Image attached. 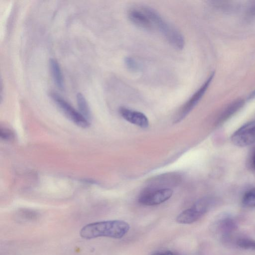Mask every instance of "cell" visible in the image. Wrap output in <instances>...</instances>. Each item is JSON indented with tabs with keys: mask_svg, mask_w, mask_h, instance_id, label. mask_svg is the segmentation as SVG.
Returning a JSON list of instances; mask_svg holds the SVG:
<instances>
[{
	"mask_svg": "<svg viewBox=\"0 0 255 255\" xmlns=\"http://www.w3.org/2000/svg\"><path fill=\"white\" fill-rule=\"evenodd\" d=\"M219 232L224 238L228 239L238 228V224L234 218L231 216H225L217 223Z\"/></svg>",
	"mask_w": 255,
	"mask_h": 255,
	"instance_id": "30bf717a",
	"label": "cell"
},
{
	"mask_svg": "<svg viewBox=\"0 0 255 255\" xmlns=\"http://www.w3.org/2000/svg\"><path fill=\"white\" fill-rule=\"evenodd\" d=\"M0 136L4 140H10L14 137V133L8 129L0 128Z\"/></svg>",
	"mask_w": 255,
	"mask_h": 255,
	"instance_id": "ac0fdd59",
	"label": "cell"
},
{
	"mask_svg": "<svg viewBox=\"0 0 255 255\" xmlns=\"http://www.w3.org/2000/svg\"><path fill=\"white\" fill-rule=\"evenodd\" d=\"M252 166H253V168H254V169H255V150L254 152V154H253V155L252 157Z\"/></svg>",
	"mask_w": 255,
	"mask_h": 255,
	"instance_id": "ffe728a7",
	"label": "cell"
},
{
	"mask_svg": "<svg viewBox=\"0 0 255 255\" xmlns=\"http://www.w3.org/2000/svg\"><path fill=\"white\" fill-rule=\"evenodd\" d=\"M255 97V90L251 94L249 99H252Z\"/></svg>",
	"mask_w": 255,
	"mask_h": 255,
	"instance_id": "44dd1931",
	"label": "cell"
},
{
	"mask_svg": "<svg viewBox=\"0 0 255 255\" xmlns=\"http://www.w3.org/2000/svg\"><path fill=\"white\" fill-rule=\"evenodd\" d=\"M237 246L244 250L255 251V240L244 237L236 241Z\"/></svg>",
	"mask_w": 255,
	"mask_h": 255,
	"instance_id": "9a60e30c",
	"label": "cell"
},
{
	"mask_svg": "<svg viewBox=\"0 0 255 255\" xmlns=\"http://www.w3.org/2000/svg\"><path fill=\"white\" fill-rule=\"evenodd\" d=\"M214 76V73L210 74L200 88L190 97L179 110L175 118V123L182 121L196 106L206 92Z\"/></svg>",
	"mask_w": 255,
	"mask_h": 255,
	"instance_id": "8992f818",
	"label": "cell"
},
{
	"mask_svg": "<svg viewBox=\"0 0 255 255\" xmlns=\"http://www.w3.org/2000/svg\"><path fill=\"white\" fill-rule=\"evenodd\" d=\"M119 113L125 120L140 128H146L149 125L147 118L141 112L126 107H121Z\"/></svg>",
	"mask_w": 255,
	"mask_h": 255,
	"instance_id": "9c48e42d",
	"label": "cell"
},
{
	"mask_svg": "<svg viewBox=\"0 0 255 255\" xmlns=\"http://www.w3.org/2000/svg\"><path fill=\"white\" fill-rule=\"evenodd\" d=\"M49 67L54 83L61 90L64 88V82L61 70L58 62L53 58L49 60Z\"/></svg>",
	"mask_w": 255,
	"mask_h": 255,
	"instance_id": "8fae6325",
	"label": "cell"
},
{
	"mask_svg": "<svg viewBox=\"0 0 255 255\" xmlns=\"http://www.w3.org/2000/svg\"><path fill=\"white\" fill-rule=\"evenodd\" d=\"M232 142L236 145L245 147L255 143V121L243 125L231 136Z\"/></svg>",
	"mask_w": 255,
	"mask_h": 255,
	"instance_id": "52a82bcc",
	"label": "cell"
},
{
	"mask_svg": "<svg viewBox=\"0 0 255 255\" xmlns=\"http://www.w3.org/2000/svg\"><path fill=\"white\" fill-rule=\"evenodd\" d=\"M150 255H177L174 253L170 251L157 252L152 254Z\"/></svg>",
	"mask_w": 255,
	"mask_h": 255,
	"instance_id": "d6986e66",
	"label": "cell"
},
{
	"mask_svg": "<svg viewBox=\"0 0 255 255\" xmlns=\"http://www.w3.org/2000/svg\"><path fill=\"white\" fill-rule=\"evenodd\" d=\"M128 16L129 20L139 28L147 31H151L154 28L151 21L141 7L130 8Z\"/></svg>",
	"mask_w": 255,
	"mask_h": 255,
	"instance_id": "ba28073f",
	"label": "cell"
},
{
	"mask_svg": "<svg viewBox=\"0 0 255 255\" xmlns=\"http://www.w3.org/2000/svg\"><path fill=\"white\" fill-rule=\"evenodd\" d=\"M217 202V200L212 197H203L198 200L191 207L180 213L176 218V221L183 224L194 223L205 215Z\"/></svg>",
	"mask_w": 255,
	"mask_h": 255,
	"instance_id": "3957f363",
	"label": "cell"
},
{
	"mask_svg": "<svg viewBox=\"0 0 255 255\" xmlns=\"http://www.w3.org/2000/svg\"><path fill=\"white\" fill-rule=\"evenodd\" d=\"M242 203L245 207H255V187L248 190L244 193Z\"/></svg>",
	"mask_w": 255,
	"mask_h": 255,
	"instance_id": "5bb4252c",
	"label": "cell"
},
{
	"mask_svg": "<svg viewBox=\"0 0 255 255\" xmlns=\"http://www.w3.org/2000/svg\"><path fill=\"white\" fill-rule=\"evenodd\" d=\"M126 67L131 71H135L139 69V65L133 58L127 57L125 59Z\"/></svg>",
	"mask_w": 255,
	"mask_h": 255,
	"instance_id": "2e32d148",
	"label": "cell"
},
{
	"mask_svg": "<svg viewBox=\"0 0 255 255\" xmlns=\"http://www.w3.org/2000/svg\"><path fill=\"white\" fill-rule=\"evenodd\" d=\"M20 216L24 220H32L37 218V214L32 211L24 210L21 211Z\"/></svg>",
	"mask_w": 255,
	"mask_h": 255,
	"instance_id": "e0dca14e",
	"label": "cell"
},
{
	"mask_svg": "<svg viewBox=\"0 0 255 255\" xmlns=\"http://www.w3.org/2000/svg\"><path fill=\"white\" fill-rule=\"evenodd\" d=\"M244 104V101L242 100H237L231 104L221 114L217 124H221L230 118L243 106Z\"/></svg>",
	"mask_w": 255,
	"mask_h": 255,
	"instance_id": "7c38bea8",
	"label": "cell"
},
{
	"mask_svg": "<svg viewBox=\"0 0 255 255\" xmlns=\"http://www.w3.org/2000/svg\"><path fill=\"white\" fill-rule=\"evenodd\" d=\"M50 96L64 114L75 124L83 128L89 127V122L58 95L51 92Z\"/></svg>",
	"mask_w": 255,
	"mask_h": 255,
	"instance_id": "5b68a950",
	"label": "cell"
},
{
	"mask_svg": "<svg viewBox=\"0 0 255 255\" xmlns=\"http://www.w3.org/2000/svg\"><path fill=\"white\" fill-rule=\"evenodd\" d=\"M77 102L80 114L88 121L91 118V111L87 102L81 93L77 94Z\"/></svg>",
	"mask_w": 255,
	"mask_h": 255,
	"instance_id": "4fadbf2b",
	"label": "cell"
},
{
	"mask_svg": "<svg viewBox=\"0 0 255 255\" xmlns=\"http://www.w3.org/2000/svg\"><path fill=\"white\" fill-rule=\"evenodd\" d=\"M129 229L128 224L124 221H105L86 225L81 230L80 234L81 237L86 239L99 237L121 239L128 232Z\"/></svg>",
	"mask_w": 255,
	"mask_h": 255,
	"instance_id": "6da1fadb",
	"label": "cell"
},
{
	"mask_svg": "<svg viewBox=\"0 0 255 255\" xmlns=\"http://www.w3.org/2000/svg\"><path fill=\"white\" fill-rule=\"evenodd\" d=\"M173 191L170 188H145L140 192L138 201L142 205L154 206L160 204L168 200Z\"/></svg>",
	"mask_w": 255,
	"mask_h": 255,
	"instance_id": "277c9868",
	"label": "cell"
},
{
	"mask_svg": "<svg viewBox=\"0 0 255 255\" xmlns=\"http://www.w3.org/2000/svg\"><path fill=\"white\" fill-rule=\"evenodd\" d=\"M141 8L151 20L154 27L158 29L171 45L178 49L184 47V38L178 29L166 21L154 9L148 6Z\"/></svg>",
	"mask_w": 255,
	"mask_h": 255,
	"instance_id": "7a4b0ae2",
	"label": "cell"
}]
</instances>
